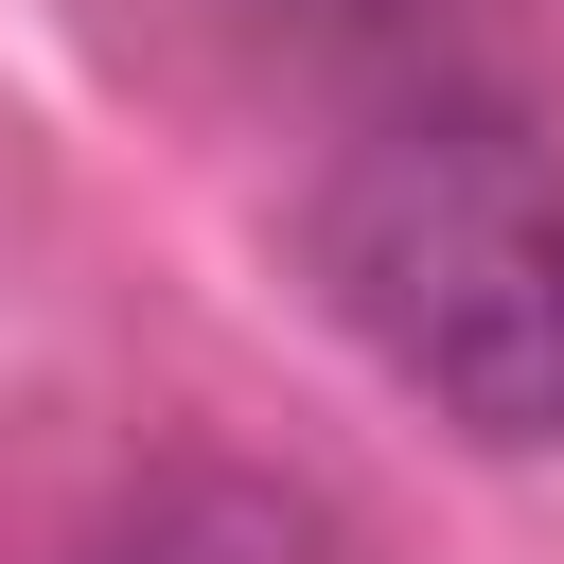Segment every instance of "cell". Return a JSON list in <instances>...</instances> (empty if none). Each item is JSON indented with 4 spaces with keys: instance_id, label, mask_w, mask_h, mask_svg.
<instances>
[{
    "instance_id": "1",
    "label": "cell",
    "mask_w": 564,
    "mask_h": 564,
    "mask_svg": "<svg viewBox=\"0 0 564 564\" xmlns=\"http://www.w3.org/2000/svg\"><path fill=\"white\" fill-rule=\"evenodd\" d=\"M300 247H317L335 335L405 405H441L458 441H511V458L564 441V159L511 106H476V88L388 106L317 176Z\"/></svg>"
},
{
    "instance_id": "2",
    "label": "cell",
    "mask_w": 564,
    "mask_h": 564,
    "mask_svg": "<svg viewBox=\"0 0 564 564\" xmlns=\"http://www.w3.org/2000/svg\"><path fill=\"white\" fill-rule=\"evenodd\" d=\"M247 18H370V0H247Z\"/></svg>"
}]
</instances>
